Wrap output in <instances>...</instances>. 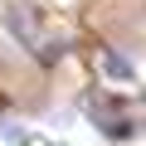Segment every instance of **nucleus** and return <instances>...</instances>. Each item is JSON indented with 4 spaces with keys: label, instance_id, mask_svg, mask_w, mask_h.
<instances>
[{
    "label": "nucleus",
    "instance_id": "1",
    "mask_svg": "<svg viewBox=\"0 0 146 146\" xmlns=\"http://www.w3.org/2000/svg\"><path fill=\"white\" fill-rule=\"evenodd\" d=\"M0 29L10 34V44H20L39 68H58L68 54H73V29L58 25L54 10L34 5V0H10L5 10H0Z\"/></svg>",
    "mask_w": 146,
    "mask_h": 146
},
{
    "label": "nucleus",
    "instance_id": "2",
    "mask_svg": "<svg viewBox=\"0 0 146 146\" xmlns=\"http://www.w3.org/2000/svg\"><path fill=\"white\" fill-rule=\"evenodd\" d=\"M83 112L93 117V127L107 141H136L146 131V93L141 98H122V93H88Z\"/></svg>",
    "mask_w": 146,
    "mask_h": 146
},
{
    "label": "nucleus",
    "instance_id": "3",
    "mask_svg": "<svg viewBox=\"0 0 146 146\" xmlns=\"http://www.w3.org/2000/svg\"><path fill=\"white\" fill-rule=\"evenodd\" d=\"M98 68L107 73V78H117V83H131L136 78V58H127L117 44H102L98 49Z\"/></svg>",
    "mask_w": 146,
    "mask_h": 146
},
{
    "label": "nucleus",
    "instance_id": "4",
    "mask_svg": "<svg viewBox=\"0 0 146 146\" xmlns=\"http://www.w3.org/2000/svg\"><path fill=\"white\" fill-rule=\"evenodd\" d=\"M0 136H5V141H20V146L29 141V131H25L20 122H5V127H0Z\"/></svg>",
    "mask_w": 146,
    "mask_h": 146
}]
</instances>
